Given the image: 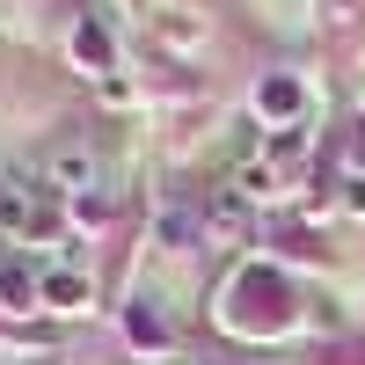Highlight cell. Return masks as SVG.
I'll use <instances>...</instances> for the list:
<instances>
[{"instance_id":"obj_1","label":"cell","mask_w":365,"mask_h":365,"mask_svg":"<svg viewBox=\"0 0 365 365\" xmlns=\"http://www.w3.org/2000/svg\"><path fill=\"white\" fill-rule=\"evenodd\" d=\"M0 227L22 234V241H51V234H58V205H51V190L15 175L8 190H0Z\"/></svg>"},{"instance_id":"obj_2","label":"cell","mask_w":365,"mask_h":365,"mask_svg":"<svg viewBox=\"0 0 365 365\" xmlns=\"http://www.w3.org/2000/svg\"><path fill=\"white\" fill-rule=\"evenodd\" d=\"M205 227L212 234H249V190H241V182H220V190L205 197Z\"/></svg>"},{"instance_id":"obj_3","label":"cell","mask_w":365,"mask_h":365,"mask_svg":"<svg viewBox=\"0 0 365 365\" xmlns=\"http://www.w3.org/2000/svg\"><path fill=\"white\" fill-rule=\"evenodd\" d=\"M73 51L88 58V73H110V15H88L73 29Z\"/></svg>"},{"instance_id":"obj_4","label":"cell","mask_w":365,"mask_h":365,"mask_svg":"<svg viewBox=\"0 0 365 365\" xmlns=\"http://www.w3.org/2000/svg\"><path fill=\"white\" fill-rule=\"evenodd\" d=\"M44 299L51 307H88V270H66V263L44 270Z\"/></svg>"},{"instance_id":"obj_5","label":"cell","mask_w":365,"mask_h":365,"mask_svg":"<svg viewBox=\"0 0 365 365\" xmlns=\"http://www.w3.org/2000/svg\"><path fill=\"white\" fill-rule=\"evenodd\" d=\"M256 103H263L270 117H292V110L307 103V96H299V81H292V73H270V81L256 88Z\"/></svg>"},{"instance_id":"obj_6","label":"cell","mask_w":365,"mask_h":365,"mask_svg":"<svg viewBox=\"0 0 365 365\" xmlns=\"http://www.w3.org/2000/svg\"><path fill=\"white\" fill-rule=\"evenodd\" d=\"M299 146H307V125H278V139L263 146V161H270V168H285V161H299Z\"/></svg>"},{"instance_id":"obj_7","label":"cell","mask_w":365,"mask_h":365,"mask_svg":"<svg viewBox=\"0 0 365 365\" xmlns=\"http://www.w3.org/2000/svg\"><path fill=\"white\" fill-rule=\"evenodd\" d=\"M0 299H8V307H29V299H44V285L29 278V270H0Z\"/></svg>"},{"instance_id":"obj_8","label":"cell","mask_w":365,"mask_h":365,"mask_svg":"<svg viewBox=\"0 0 365 365\" xmlns=\"http://www.w3.org/2000/svg\"><path fill=\"white\" fill-rule=\"evenodd\" d=\"M125 329H132L139 344H168V322H161V314H146V307H132V314H125Z\"/></svg>"},{"instance_id":"obj_9","label":"cell","mask_w":365,"mask_h":365,"mask_svg":"<svg viewBox=\"0 0 365 365\" xmlns=\"http://www.w3.org/2000/svg\"><path fill=\"white\" fill-rule=\"evenodd\" d=\"M358 175H365V117H358Z\"/></svg>"},{"instance_id":"obj_10","label":"cell","mask_w":365,"mask_h":365,"mask_svg":"<svg viewBox=\"0 0 365 365\" xmlns=\"http://www.w3.org/2000/svg\"><path fill=\"white\" fill-rule=\"evenodd\" d=\"M8 182H15V175H8V168H0V190H8Z\"/></svg>"}]
</instances>
